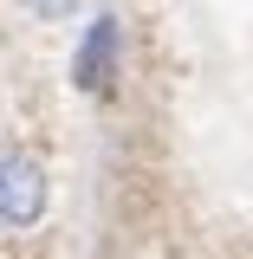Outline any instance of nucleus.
I'll return each instance as SVG.
<instances>
[{"label": "nucleus", "mask_w": 253, "mask_h": 259, "mask_svg": "<svg viewBox=\"0 0 253 259\" xmlns=\"http://www.w3.org/2000/svg\"><path fill=\"white\" fill-rule=\"evenodd\" d=\"M52 207V182H46V162L26 156V149H7L0 156V227L26 233V227L46 221Z\"/></svg>", "instance_id": "f257e3e1"}, {"label": "nucleus", "mask_w": 253, "mask_h": 259, "mask_svg": "<svg viewBox=\"0 0 253 259\" xmlns=\"http://www.w3.org/2000/svg\"><path fill=\"white\" fill-rule=\"evenodd\" d=\"M117 65H124V26H117V13H97L78 39V52H71V84L85 97H111Z\"/></svg>", "instance_id": "f03ea898"}, {"label": "nucleus", "mask_w": 253, "mask_h": 259, "mask_svg": "<svg viewBox=\"0 0 253 259\" xmlns=\"http://www.w3.org/2000/svg\"><path fill=\"white\" fill-rule=\"evenodd\" d=\"M26 13H32V20H46V26H59V20L78 13V0H26Z\"/></svg>", "instance_id": "7ed1b4c3"}]
</instances>
